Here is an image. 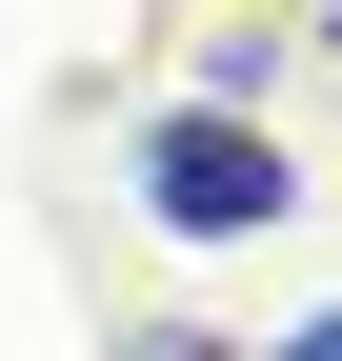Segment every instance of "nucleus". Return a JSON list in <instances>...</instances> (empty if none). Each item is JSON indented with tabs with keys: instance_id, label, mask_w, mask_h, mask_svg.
Listing matches in <instances>:
<instances>
[{
	"instance_id": "obj_1",
	"label": "nucleus",
	"mask_w": 342,
	"mask_h": 361,
	"mask_svg": "<svg viewBox=\"0 0 342 361\" xmlns=\"http://www.w3.org/2000/svg\"><path fill=\"white\" fill-rule=\"evenodd\" d=\"M141 201L182 221V241H262L302 180H282V141H262L242 101H182V121H141Z\"/></svg>"
},
{
	"instance_id": "obj_2",
	"label": "nucleus",
	"mask_w": 342,
	"mask_h": 361,
	"mask_svg": "<svg viewBox=\"0 0 342 361\" xmlns=\"http://www.w3.org/2000/svg\"><path fill=\"white\" fill-rule=\"evenodd\" d=\"M121 361H222V341H201V322H121Z\"/></svg>"
},
{
	"instance_id": "obj_3",
	"label": "nucleus",
	"mask_w": 342,
	"mask_h": 361,
	"mask_svg": "<svg viewBox=\"0 0 342 361\" xmlns=\"http://www.w3.org/2000/svg\"><path fill=\"white\" fill-rule=\"evenodd\" d=\"M282 361H342V301H322V322H302V341H282Z\"/></svg>"
},
{
	"instance_id": "obj_4",
	"label": "nucleus",
	"mask_w": 342,
	"mask_h": 361,
	"mask_svg": "<svg viewBox=\"0 0 342 361\" xmlns=\"http://www.w3.org/2000/svg\"><path fill=\"white\" fill-rule=\"evenodd\" d=\"M322 40H342V0H322Z\"/></svg>"
}]
</instances>
